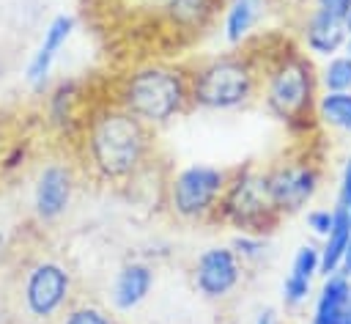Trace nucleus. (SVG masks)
<instances>
[{
  "label": "nucleus",
  "mask_w": 351,
  "mask_h": 324,
  "mask_svg": "<svg viewBox=\"0 0 351 324\" xmlns=\"http://www.w3.org/2000/svg\"><path fill=\"white\" fill-rule=\"evenodd\" d=\"M340 206H348L351 203V157L343 167V176H340V198H337Z\"/></svg>",
  "instance_id": "26"
},
{
  "label": "nucleus",
  "mask_w": 351,
  "mask_h": 324,
  "mask_svg": "<svg viewBox=\"0 0 351 324\" xmlns=\"http://www.w3.org/2000/svg\"><path fill=\"white\" fill-rule=\"evenodd\" d=\"M71 297V277L55 261L36 264L25 277V308L36 319H52Z\"/></svg>",
  "instance_id": "8"
},
{
  "label": "nucleus",
  "mask_w": 351,
  "mask_h": 324,
  "mask_svg": "<svg viewBox=\"0 0 351 324\" xmlns=\"http://www.w3.org/2000/svg\"><path fill=\"white\" fill-rule=\"evenodd\" d=\"M71 27H74V16H69V14H60V16H55V19L49 22L41 47H38V52L33 55V60H30V66H27V80H30L36 88L44 85V80H47V74H49V69H52V60H55V55H58V49H60V47L66 44V38L71 36Z\"/></svg>",
  "instance_id": "13"
},
{
  "label": "nucleus",
  "mask_w": 351,
  "mask_h": 324,
  "mask_svg": "<svg viewBox=\"0 0 351 324\" xmlns=\"http://www.w3.org/2000/svg\"><path fill=\"white\" fill-rule=\"evenodd\" d=\"M315 8H321L326 14H335V16H340L346 22V14L351 8V0H315Z\"/></svg>",
  "instance_id": "25"
},
{
  "label": "nucleus",
  "mask_w": 351,
  "mask_h": 324,
  "mask_svg": "<svg viewBox=\"0 0 351 324\" xmlns=\"http://www.w3.org/2000/svg\"><path fill=\"white\" fill-rule=\"evenodd\" d=\"M318 121L351 135V91L318 96Z\"/></svg>",
  "instance_id": "18"
},
{
  "label": "nucleus",
  "mask_w": 351,
  "mask_h": 324,
  "mask_svg": "<svg viewBox=\"0 0 351 324\" xmlns=\"http://www.w3.org/2000/svg\"><path fill=\"white\" fill-rule=\"evenodd\" d=\"M233 250H236L239 258H255V255H261L263 242H261V236H250V233H244V236H239V239L233 242Z\"/></svg>",
  "instance_id": "24"
},
{
  "label": "nucleus",
  "mask_w": 351,
  "mask_h": 324,
  "mask_svg": "<svg viewBox=\"0 0 351 324\" xmlns=\"http://www.w3.org/2000/svg\"><path fill=\"white\" fill-rule=\"evenodd\" d=\"M230 170L211 165H189L178 170L167 184V206L178 220L208 222L217 220L222 192L228 187Z\"/></svg>",
  "instance_id": "6"
},
{
  "label": "nucleus",
  "mask_w": 351,
  "mask_h": 324,
  "mask_svg": "<svg viewBox=\"0 0 351 324\" xmlns=\"http://www.w3.org/2000/svg\"><path fill=\"white\" fill-rule=\"evenodd\" d=\"M348 41V30H346V22L335 14H326L321 8L313 5L307 22H304V44L313 55H324V58H332L337 55Z\"/></svg>",
  "instance_id": "12"
},
{
  "label": "nucleus",
  "mask_w": 351,
  "mask_h": 324,
  "mask_svg": "<svg viewBox=\"0 0 351 324\" xmlns=\"http://www.w3.org/2000/svg\"><path fill=\"white\" fill-rule=\"evenodd\" d=\"M280 220L282 214L274 209L269 195L266 167L252 162L244 167H233L217 209V222H230L250 236H261L277 228Z\"/></svg>",
  "instance_id": "5"
},
{
  "label": "nucleus",
  "mask_w": 351,
  "mask_h": 324,
  "mask_svg": "<svg viewBox=\"0 0 351 324\" xmlns=\"http://www.w3.org/2000/svg\"><path fill=\"white\" fill-rule=\"evenodd\" d=\"M310 324H351V280L343 272L324 280Z\"/></svg>",
  "instance_id": "11"
},
{
  "label": "nucleus",
  "mask_w": 351,
  "mask_h": 324,
  "mask_svg": "<svg viewBox=\"0 0 351 324\" xmlns=\"http://www.w3.org/2000/svg\"><path fill=\"white\" fill-rule=\"evenodd\" d=\"M346 30H348V36H351V8H348V14H346Z\"/></svg>",
  "instance_id": "29"
},
{
  "label": "nucleus",
  "mask_w": 351,
  "mask_h": 324,
  "mask_svg": "<svg viewBox=\"0 0 351 324\" xmlns=\"http://www.w3.org/2000/svg\"><path fill=\"white\" fill-rule=\"evenodd\" d=\"M222 0H165L162 14L170 22V27H178V33H192L208 27Z\"/></svg>",
  "instance_id": "14"
},
{
  "label": "nucleus",
  "mask_w": 351,
  "mask_h": 324,
  "mask_svg": "<svg viewBox=\"0 0 351 324\" xmlns=\"http://www.w3.org/2000/svg\"><path fill=\"white\" fill-rule=\"evenodd\" d=\"M74 189V173L69 165H47L36 184V214L41 220H58Z\"/></svg>",
  "instance_id": "10"
},
{
  "label": "nucleus",
  "mask_w": 351,
  "mask_h": 324,
  "mask_svg": "<svg viewBox=\"0 0 351 324\" xmlns=\"http://www.w3.org/2000/svg\"><path fill=\"white\" fill-rule=\"evenodd\" d=\"M318 82L326 93H343L351 91V55H332L326 66L318 74Z\"/></svg>",
  "instance_id": "19"
},
{
  "label": "nucleus",
  "mask_w": 351,
  "mask_h": 324,
  "mask_svg": "<svg viewBox=\"0 0 351 324\" xmlns=\"http://www.w3.org/2000/svg\"><path fill=\"white\" fill-rule=\"evenodd\" d=\"M189 69L192 104L208 110H233L250 104L261 93V71L255 58L241 52H222L197 60Z\"/></svg>",
  "instance_id": "4"
},
{
  "label": "nucleus",
  "mask_w": 351,
  "mask_h": 324,
  "mask_svg": "<svg viewBox=\"0 0 351 324\" xmlns=\"http://www.w3.org/2000/svg\"><path fill=\"white\" fill-rule=\"evenodd\" d=\"M307 225L313 228V233L326 236L332 231V225H335V209H313L307 214Z\"/></svg>",
  "instance_id": "23"
},
{
  "label": "nucleus",
  "mask_w": 351,
  "mask_h": 324,
  "mask_svg": "<svg viewBox=\"0 0 351 324\" xmlns=\"http://www.w3.org/2000/svg\"><path fill=\"white\" fill-rule=\"evenodd\" d=\"M241 280V261L233 247H211L197 258L195 286L208 299H219L230 294Z\"/></svg>",
  "instance_id": "9"
},
{
  "label": "nucleus",
  "mask_w": 351,
  "mask_h": 324,
  "mask_svg": "<svg viewBox=\"0 0 351 324\" xmlns=\"http://www.w3.org/2000/svg\"><path fill=\"white\" fill-rule=\"evenodd\" d=\"M225 38L230 44H244L252 33V27L263 16L266 0H225Z\"/></svg>",
  "instance_id": "17"
},
{
  "label": "nucleus",
  "mask_w": 351,
  "mask_h": 324,
  "mask_svg": "<svg viewBox=\"0 0 351 324\" xmlns=\"http://www.w3.org/2000/svg\"><path fill=\"white\" fill-rule=\"evenodd\" d=\"M60 324H115V321L96 305H74L63 313Z\"/></svg>",
  "instance_id": "21"
},
{
  "label": "nucleus",
  "mask_w": 351,
  "mask_h": 324,
  "mask_svg": "<svg viewBox=\"0 0 351 324\" xmlns=\"http://www.w3.org/2000/svg\"><path fill=\"white\" fill-rule=\"evenodd\" d=\"M263 55L244 41V49L255 58L261 71V96L266 110L282 121L291 132H313L318 118V74L304 52L291 47L288 41L271 44V38H261Z\"/></svg>",
  "instance_id": "2"
},
{
  "label": "nucleus",
  "mask_w": 351,
  "mask_h": 324,
  "mask_svg": "<svg viewBox=\"0 0 351 324\" xmlns=\"http://www.w3.org/2000/svg\"><path fill=\"white\" fill-rule=\"evenodd\" d=\"M151 283H154V275L145 264H126L118 277H115V286H112V305L118 310H132L137 308L148 291H151Z\"/></svg>",
  "instance_id": "15"
},
{
  "label": "nucleus",
  "mask_w": 351,
  "mask_h": 324,
  "mask_svg": "<svg viewBox=\"0 0 351 324\" xmlns=\"http://www.w3.org/2000/svg\"><path fill=\"white\" fill-rule=\"evenodd\" d=\"M266 184L274 209L285 217L313 200L321 187V167L310 157H288L266 167Z\"/></svg>",
  "instance_id": "7"
},
{
  "label": "nucleus",
  "mask_w": 351,
  "mask_h": 324,
  "mask_svg": "<svg viewBox=\"0 0 351 324\" xmlns=\"http://www.w3.org/2000/svg\"><path fill=\"white\" fill-rule=\"evenodd\" d=\"M318 272H321V247H313V244L299 247L293 255V264H291V275H296L302 280H313Z\"/></svg>",
  "instance_id": "20"
},
{
  "label": "nucleus",
  "mask_w": 351,
  "mask_h": 324,
  "mask_svg": "<svg viewBox=\"0 0 351 324\" xmlns=\"http://www.w3.org/2000/svg\"><path fill=\"white\" fill-rule=\"evenodd\" d=\"M82 162L99 181L129 184L151 162L154 129L110 102L82 121Z\"/></svg>",
  "instance_id": "1"
},
{
  "label": "nucleus",
  "mask_w": 351,
  "mask_h": 324,
  "mask_svg": "<svg viewBox=\"0 0 351 324\" xmlns=\"http://www.w3.org/2000/svg\"><path fill=\"white\" fill-rule=\"evenodd\" d=\"M115 104H121L126 113H132L151 129L162 126L176 115L186 113L189 107H195L189 69L170 63L140 66L121 80Z\"/></svg>",
  "instance_id": "3"
},
{
  "label": "nucleus",
  "mask_w": 351,
  "mask_h": 324,
  "mask_svg": "<svg viewBox=\"0 0 351 324\" xmlns=\"http://www.w3.org/2000/svg\"><path fill=\"white\" fill-rule=\"evenodd\" d=\"M340 272L351 280V244H348V250H346V255H343V264H340Z\"/></svg>",
  "instance_id": "27"
},
{
  "label": "nucleus",
  "mask_w": 351,
  "mask_h": 324,
  "mask_svg": "<svg viewBox=\"0 0 351 324\" xmlns=\"http://www.w3.org/2000/svg\"><path fill=\"white\" fill-rule=\"evenodd\" d=\"M255 324H274V310H263Z\"/></svg>",
  "instance_id": "28"
},
{
  "label": "nucleus",
  "mask_w": 351,
  "mask_h": 324,
  "mask_svg": "<svg viewBox=\"0 0 351 324\" xmlns=\"http://www.w3.org/2000/svg\"><path fill=\"white\" fill-rule=\"evenodd\" d=\"M346 52L351 55V36H348V41H346Z\"/></svg>",
  "instance_id": "30"
},
{
  "label": "nucleus",
  "mask_w": 351,
  "mask_h": 324,
  "mask_svg": "<svg viewBox=\"0 0 351 324\" xmlns=\"http://www.w3.org/2000/svg\"><path fill=\"white\" fill-rule=\"evenodd\" d=\"M351 244V214L346 206H335V225L332 231L324 236V247H321V275L329 277L335 272H340L343 255Z\"/></svg>",
  "instance_id": "16"
},
{
  "label": "nucleus",
  "mask_w": 351,
  "mask_h": 324,
  "mask_svg": "<svg viewBox=\"0 0 351 324\" xmlns=\"http://www.w3.org/2000/svg\"><path fill=\"white\" fill-rule=\"evenodd\" d=\"M310 297V280H302L296 275H288L282 283V302L285 308H299Z\"/></svg>",
  "instance_id": "22"
}]
</instances>
